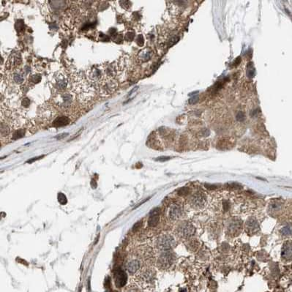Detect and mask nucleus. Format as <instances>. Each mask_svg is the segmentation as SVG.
<instances>
[{
  "label": "nucleus",
  "mask_w": 292,
  "mask_h": 292,
  "mask_svg": "<svg viewBox=\"0 0 292 292\" xmlns=\"http://www.w3.org/2000/svg\"><path fill=\"white\" fill-rule=\"evenodd\" d=\"M97 92L101 97H109L118 87V82L114 78H105L97 84Z\"/></svg>",
  "instance_id": "3"
},
{
  "label": "nucleus",
  "mask_w": 292,
  "mask_h": 292,
  "mask_svg": "<svg viewBox=\"0 0 292 292\" xmlns=\"http://www.w3.org/2000/svg\"><path fill=\"white\" fill-rule=\"evenodd\" d=\"M246 228L250 232H255L259 228V225L256 220L254 218H250L246 222Z\"/></svg>",
  "instance_id": "19"
},
{
  "label": "nucleus",
  "mask_w": 292,
  "mask_h": 292,
  "mask_svg": "<svg viewBox=\"0 0 292 292\" xmlns=\"http://www.w3.org/2000/svg\"><path fill=\"white\" fill-rule=\"evenodd\" d=\"M141 268V262L137 259H130L127 261L125 269L130 274L133 275L139 271Z\"/></svg>",
  "instance_id": "13"
},
{
  "label": "nucleus",
  "mask_w": 292,
  "mask_h": 292,
  "mask_svg": "<svg viewBox=\"0 0 292 292\" xmlns=\"http://www.w3.org/2000/svg\"><path fill=\"white\" fill-rule=\"evenodd\" d=\"M152 55V50L149 48H146L142 49L138 54V59L141 62H146L150 60Z\"/></svg>",
  "instance_id": "14"
},
{
  "label": "nucleus",
  "mask_w": 292,
  "mask_h": 292,
  "mask_svg": "<svg viewBox=\"0 0 292 292\" xmlns=\"http://www.w3.org/2000/svg\"><path fill=\"white\" fill-rule=\"evenodd\" d=\"M189 193V189L187 187H182L178 190V194L179 196H185Z\"/></svg>",
  "instance_id": "32"
},
{
  "label": "nucleus",
  "mask_w": 292,
  "mask_h": 292,
  "mask_svg": "<svg viewBox=\"0 0 292 292\" xmlns=\"http://www.w3.org/2000/svg\"><path fill=\"white\" fill-rule=\"evenodd\" d=\"M113 278H114L115 285L117 288H122L125 286L128 281V275L121 268H117L113 272Z\"/></svg>",
  "instance_id": "9"
},
{
  "label": "nucleus",
  "mask_w": 292,
  "mask_h": 292,
  "mask_svg": "<svg viewBox=\"0 0 292 292\" xmlns=\"http://www.w3.org/2000/svg\"><path fill=\"white\" fill-rule=\"evenodd\" d=\"M72 92L82 103L91 101L95 95V89L81 73H75L72 78Z\"/></svg>",
  "instance_id": "1"
},
{
  "label": "nucleus",
  "mask_w": 292,
  "mask_h": 292,
  "mask_svg": "<svg viewBox=\"0 0 292 292\" xmlns=\"http://www.w3.org/2000/svg\"><path fill=\"white\" fill-rule=\"evenodd\" d=\"M40 79H41V76H40V75H31L30 78H29V81L34 84H37L40 81Z\"/></svg>",
  "instance_id": "27"
},
{
  "label": "nucleus",
  "mask_w": 292,
  "mask_h": 292,
  "mask_svg": "<svg viewBox=\"0 0 292 292\" xmlns=\"http://www.w3.org/2000/svg\"><path fill=\"white\" fill-rule=\"evenodd\" d=\"M24 136V130H18L13 134V139H18L21 138Z\"/></svg>",
  "instance_id": "30"
},
{
  "label": "nucleus",
  "mask_w": 292,
  "mask_h": 292,
  "mask_svg": "<svg viewBox=\"0 0 292 292\" xmlns=\"http://www.w3.org/2000/svg\"><path fill=\"white\" fill-rule=\"evenodd\" d=\"M68 82V77L62 71H58L55 73L51 80V84L54 88L59 91L65 90L67 87Z\"/></svg>",
  "instance_id": "7"
},
{
  "label": "nucleus",
  "mask_w": 292,
  "mask_h": 292,
  "mask_svg": "<svg viewBox=\"0 0 292 292\" xmlns=\"http://www.w3.org/2000/svg\"><path fill=\"white\" fill-rule=\"evenodd\" d=\"M281 234L284 236H290L292 234V226L291 225H286L281 229Z\"/></svg>",
  "instance_id": "24"
},
{
  "label": "nucleus",
  "mask_w": 292,
  "mask_h": 292,
  "mask_svg": "<svg viewBox=\"0 0 292 292\" xmlns=\"http://www.w3.org/2000/svg\"><path fill=\"white\" fill-rule=\"evenodd\" d=\"M56 111L52 105L48 103L43 104L37 110V117L43 122H50L54 118Z\"/></svg>",
  "instance_id": "5"
},
{
  "label": "nucleus",
  "mask_w": 292,
  "mask_h": 292,
  "mask_svg": "<svg viewBox=\"0 0 292 292\" xmlns=\"http://www.w3.org/2000/svg\"><path fill=\"white\" fill-rule=\"evenodd\" d=\"M57 199L59 203L62 205H65L67 203V198L65 195L62 193H59L57 196Z\"/></svg>",
  "instance_id": "25"
},
{
  "label": "nucleus",
  "mask_w": 292,
  "mask_h": 292,
  "mask_svg": "<svg viewBox=\"0 0 292 292\" xmlns=\"http://www.w3.org/2000/svg\"><path fill=\"white\" fill-rule=\"evenodd\" d=\"M8 80L16 85L22 84L24 81V75L22 71L19 70H11V72L8 75Z\"/></svg>",
  "instance_id": "10"
},
{
  "label": "nucleus",
  "mask_w": 292,
  "mask_h": 292,
  "mask_svg": "<svg viewBox=\"0 0 292 292\" xmlns=\"http://www.w3.org/2000/svg\"><path fill=\"white\" fill-rule=\"evenodd\" d=\"M140 42H141V43L144 44V38H143V36L141 35H139L137 38H136V43H137V44L139 45H141Z\"/></svg>",
  "instance_id": "35"
},
{
  "label": "nucleus",
  "mask_w": 292,
  "mask_h": 292,
  "mask_svg": "<svg viewBox=\"0 0 292 292\" xmlns=\"http://www.w3.org/2000/svg\"><path fill=\"white\" fill-rule=\"evenodd\" d=\"M205 201H206V198L202 193H196L192 198V204L193 206H196V207H201L204 206Z\"/></svg>",
  "instance_id": "18"
},
{
  "label": "nucleus",
  "mask_w": 292,
  "mask_h": 292,
  "mask_svg": "<svg viewBox=\"0 0 292 292\" xmlns=\"http://www.w3.org/2000/svg\"><path fill=\"white\" fill-rule=\"evenodd\" d=\"M136 278L139 282H152L154 278V272L152 270L146 269V270L141 271L136 275Z\"/></svg>",
  "instance_id": "12"
},
{
  "label": "nucleus",
  "mask_w": 292,
  "mask_h": 292,
  "mask_svg": "<svg viewBox=\"0 0 292 292\" xmlns=\"http://www.w3.org/2000/svg\"><path fill=\"white\" fill-rule=\"evenodd\" d=\"M21 57L19 53L14 52L13 53L9 58H8L7 62V67L10 70H16V67L21 65Z\"/></svg>",
  "instance_id": "11"
},
{
  "label": "nucleus",
  "mask_w": 292,
  "mask_h": 292,
  "mask_svg": "<svg viewBox=\"0 0 292 292\" xmlns=\"http://www.w3.org/2000/svg\"><path fill=\"white\" fill-rule=\"evenodd\" d=\"M29 104H30V101L28 98H24L21 101V106L23 107V109H26V108L29 107Z\"/></svg>",
  "instance_id": "31"
},
{
  "label": "nucleus",
  "mask_w": 292,
  "mask_h": 292,
  "mask_svg": "<svg viewBox=\"0 0 292 292\" xmlns=\"http://www.w3.org/2000/svg\"><path fill=\"white\" fill-rule=\"evenodd\" d=\"M134 36H135L134 32L129 31V32H128L125 34V39L127 41H132V40H133V38H134Z\"/></svg>",
  "instance_id": "26"
},
{
  "label": "nucleus",
  "mask_w": 292,
  "mask_h": 292,
  "mask_svg": "<svg viewBox=\"0 0 292 292\" xmlns=\"http://www.w3.org/2000/svg\"><path fill=\"white\" fill-rule=\"evenodd\" d=\"M242 228V223L239 220H234L228 225V229L232 233H236Z\"/></svg>",
  "instance_id": "21"
},
{
  "label": "nucleus",
  "mask_w": 292,
  "mask_h": 292,
  "mask_svg": "<svg viewBox=\"0 0 292 292\" xmlns=\"http://www.w3.org/2000/svg\"><path fill=\"white\" fill-rule=\"evenodd\" d=\"M43 156L37 157V158H32V159H31V160H28V161L26 162V163H33L34 161H36V160H40V159H41V158H43Z\"/></svg>",
  "instance_id": "39"
},
{
  "label": "nucleus",
  "mask_w": 292,
  "mask_h": 292,
  "mask_svg": "<svg viewBox=\"0 0 292 292\" xmlns=\"http://www.w3.org/2000/svg\"><path fill=\"white\" fill-rule=\"evenodd\" d=\"M176 244L174 238L170 234H162L157 239L156 247L162 251H168Z\"/></svg>",
  "instance_id": "6"
},
{
  "label": "nucleus",
  "mask_w": 292,
  "mask_h": 292,
  "mask_svg": "<svg viewBox=\"0 0 292 292\" xmlns=\"http://www.w3.org/2000/svg\"><path fill=\"white\" fill-rule=\"evenodd\" d=\"M126 292H139V290L134 286H132V287H129V289H128Z\"/></svg>",
  "instance_id": "40"
},
{
  "label": "nucleus",
  "mask_w": 292,
  "mask_h": 292,
  "mask_svg": "<svg viewBox=\"0 0 292 292\" xmlns=\"http://www.w3.org/2000/svg\"><path fill=\"white\" fill-rule=\"evenodd\" d=\"M182 214V208L178 204H173L170 207L169 217L171 220H178Z\"/></svg>",
  "instance_id": "15"
},
{
  "label": "nucleus",
  "mask_w": 292,
  "mask_h": 292,
  "mask_svg": "<svg viewBox=\"0 0 292 292\" xmlns=\"http://www.w3.org/2000/svg\"><path fill=\"white\" fill-rule=\"evenodd\" d=\"M174 257L169 251H163L158 259V266L162 270L169 268L174 261Z\"/></svg>",
  "instance_id": "8"
},
{
  "label": "nucleus",
  "mask_w": 292,
  "mask_h": 292,
  "mask_svg": "<svg viewBox=\"0 0 292 292\" xmlns=\"http://www.w3.org/2000/svg\"><path fill=\"white\" fill-rule=\"evenodd\" d=\"M282 258L285 260H291L292 259V242H287L284 244L282 250Z\"/></svg>",
  "instance_id": "16"
},
{
  "label": "nucleus",
  "mask_w": 292,
  "mask_h": 292,
  "mask_svg": "<svg viewBox=\"0 0 292 292\" xmlns=\"http://www.w3.org/2000/svg\"><path fill=\"white\" fill-rule=\"evenodd\" d=\"M10 128H11V127L8 125L7 123L2 122V123H1V136H2V137L7 136L10 135V131H11Z\"/></svg>",
  "instance_id": "23"
},
{
  "label": "nucleus",
  "mask_w": 292,
  "mask_h": 292,
  "mask_svg": "<svg viewBox=\"0 0 292 292\" xmlns=\"http://www.w3.org/2000/svg\"><path fill=\"white\" fill-rule=\"evenodd\" d=\"M228 207H229V206H228V202H227V201H225V202L223 203V208H224V209H225V210L226 211L227 209H228Z\"/></svg>",
  "instance_id": "42"
},
{
  "label": "nucleus",
  "mask_w": 292,
  "mask_h": 292,
  "mask_svg": "<svg viewBox=\"0 0 292 292\" xmlns=\"http://www.w3.org/2000/svg\"><path fill=\"white\" fill-rule=\"evenodd\" d=\"M171 159V158L170 157H159V158H158L155 160H157V161H160V162H164V161H167V160H170Z\"/></svg>",
  "instance_id": "33"
},
{
  "label": "nucleus",
  "mask_w": 292,
  "mask_h": 292,
  "mask_svg": "<svg viewBox=\"0 0 292 292\" xmlns=\"http://www.w3.org/2000/svg\"><path fill=\"white\" fill-rule=\"evenodd\" d=\"M70 120L68 117H57L56 120L53 122V126L56 127V128H59V127L66 126L70 123Z\"/></svg>",
  "instance_id": "20"
},
{
  "label": "nucleus",
  "mask_w": 292,
  "mask_h": 292,
  "mask_svg": "<svg viewBox=\"0 0 292 292\" xmlns=\"http://www.w3.org/2000/svg\"><path fill=\"white\" fill-rule=\"evenodd\" d=\"M141 226V222H140V221H139V222L136 223L133 225L132 231H133V232H136V231H138L139 229H140Z\"/></svg>",
  "instance_id": "34"
},
{
  "label": "nucleus",
  "mask_w": 292,
  "mask_h": 292,
  "mask_svg": "<svg viewBox=\"0 0 292 292\" xmlns=\"http://www.w3.org/2000/svg\"><path fill=\"white\" fill-rule=\"evenodd\" d=\"M198 101V96H194V97H193L192 98H190V99L189 100V103H190V104H195L196 103V102Z\"/></svg>",
  "instance_id": "36"
},
{
  "label": "nucleus",
  "mask_w": 292,
  "mask_h": 292,
  "mask_svg": "<svg viewBox=\"0 0 292 292\" xmlns=\"http://www.w3.org/2000/svg\"><path fill=\"white\" fill-rule=\"evenodd\" d=\"M195 233V228L190 223H186L180 228V234L183 237H190Z\"/></svg>",
  "instance_id": "17"
},
{
  "label": "nucleus",
  "mask_w": 292,
  "mask_h": 292,
  "mask_svg": "<svg viewBox=\"0 0 292 292\" xmlns=\"http://www.w3.org/2000/svg\"><path fill=\"white\" fill-rule=\"evenodd\" d=\"M236 120H237V121L243 122L244 120H245V115H244V113H243V112L240 111V112H238L237 114H236Z\"/></svg>",
  "instance_id": "29"
},
{
  "label": "nucleus",
  "mask_w": 292,
  "mask_h": 292,
  "mask_svg": "<svg viewBox=\"0 0 292 292\" xmlns=\"http://www.w3.org/2000/svg\"><path fill=\"white\" fill-rule=\"evenodd\" d=\"M280 207H281V204L278 202L272 203V204H271L270 205V208L272 209V210L274 211V212L279 210V209H280Z\"/></svg>",
  "instance_id": "28"
},
{
  "label": "nucleus",
  "mask_w": 292,
  "mask_h": 292,
  "mask_svg": "<svg viewBox=\"0 0 292 292\" xmlns=\"http://www.w3.org/2000/svg\"><path fill=\"white\" fill-rule=\"evenodd\" d=\"M87 79L92 84L97 85L106 78L105 71V65H94L87 71Z\"/></svg>",
  "instance_id": "4"
},
{
  "label": "nucleus",
  "mask_w": 292,
  "mask_h": 292,
  "mask_svg": "<svg viewBox=\"0 0 292 292\" xmlns=\"http://www.w3.org/2000/svg\"><path fill=\"white\" fill-rule=\"evenodd\" d=\"M180 292H187V291H186V289H180Z\"/></svg>",
  "instance_id": "43"
},
{
  "label": "nucleus",
  "mask_w": 292,
  "mask_h": 292,
  "mask_svg": "<svg viewBox=\"0 0 292 292\" xmlns=\"http://www.w3.org/2000/svg\"><path fill=\"white\" fill-rule=\"evenodd\" d=\"M160 217L158 214H153V213H150L149 217L148 219V225L149 227H155L159 223Z\"/></svg>",
  "instance_id": "22"
},
{
  "label": "nucleus",
  "mask_w": 292,
  "mask_h": 292,
  "mask_svg": "<svg viewBox=\"0 0 292 292\" xmlns=\"http://www.w3.org/2000/svg\"><path fill=\"white\" fill-rule=\"evenodd\" d=\"M205 187L207 189H209V190H214V189L217 188V185H210V184H206L205 185Z\"/></svg>",
  "instance_id": "37"
},
{
  "label": "nucleus",
  "mask_w": 292,
  "mask_h": 292,
  "mask_svg": "<svg viewBox=\"0 0 292 292\" xmlns=\"http://www.w3.org/2000/svg\"><path fill=\"white\" fill-rule=\"evenodd\" d=\"M67 135H68V133H62V134L59 135V136H56V137H55V138H56V139H63V138L66 137V136H67Z\"/></svg>",
  "instance_id": "41"
},
{
  "label": "nucleus",
  "mask_w": 292,
  "mask_h": 292,
  "mask_svg": "<svg viewBox=\"0 0 292 292\" xmlns=\"http://www.w3.org/2000/svg\"><path fill=\"white\" fill-rule=\"evenodd\" d=\"M120 2L122 4V5H124V4H127V5H129V4L130 3V2L129 1H121V2ZM122 7L123 8H125V9H126V10H128V9H129V8H130V7L128 6V5H123V6H122Z\"/></svg>",
  "instance_id": "38"
},
{
  "label": "nucleus",
  "mask_w": 292,
  "mask_h": 292,
  "mask_svg": "<svg viewBox=\"0 0 292 292\" xmlns=\"http://www.w3.org/2000/svg\"><path fill=\"white\" fill-rule=\"evenodd\" d=\"M54 103L61 109L72 107L75 101V95L73 92H60L54 96Z\"/></svg>",
  "instance_id": "2"
}]
</instances>
